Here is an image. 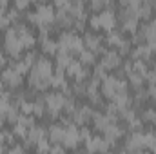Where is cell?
<instances>
[{"label":"cell","instance_id":"cell-1","mask_svg":"<svg viewBox=\"0 0 156 154\" xmlns=\"http://www.w3.org/2000/svg\"><path fill=\"white\" fill-rule=\"evenodd\" d=\"M51 76H53V65L47 58H37L33 67L29 69V83L31 87L44 91L51 85Z\"/></svg>","mask_w":156,"mask_h":154},{"label":"cell","instance_id":"cell-2","mask_svg":"<svg viewBox=\"0 0 156 154\" xmlns=\"http://www.w3.org/2000/svg\"><path fill=\"white\" fill-rule=\"evenodd\" d=\"M125 87H127V85H125L123 80H120V78H116V76H105L104 78V83H102V93H104L105 98L113 100L118 93L125 91Z\"/></svg>","mask_w":156,"mask_h":154},{"label":"cell","instance_id":"cell-3","mask_svg":"<svg viewBox=\"0 0 156 154\" xmlns=\"http://www.w3.org/2000/svg\"><path fill=\"white\" fill-rule=\"evenodd\" d=\"M115 24H116L115 13L109 11V9H105V11H102V13H98L96 16L91 18V26H93L94 29H105V31H111V29L115 27Z\"/></svg>","mask_w":156,"mask_h":154},{"label":"cell","instance_id":"cell-4","mask_svg":"<svg viewBox=\"0 0 156 154\" xmlns=\"http://www.w3.org/2000/svg\"><path fill=\"white\" fill-rule=\"evenodd\" d=\"M4 47H5V51L11 54V56H20V53L26 49L24 47V44H22V40L20 37L16 35V31L15 29H9L7 33H5V40H4Z\"/></svg>","mask_w":156,"mask_h":154},{"label":"cell","instance_id":"cell-5","mask_svg":"<svg viewBox=\"0 0 156 154\" xmlns=\"http://www.w3.org/2000/svg\"><path fill=\"white\" fill-rule=\"evenodd\" d=\"M66 102H67V98H66L64 94H60V93H53V94H47V96L44 98V103H45L47 113H49L51 118L58 116V113L64 109Z\"/></svg>","mask_w":156,"mask_h":154},{"label":"cell","instance_id":"cell-6","mask_svg":"<svg viewBox=\"0 0 156 154\" xmlns=\"http://www.w3.org/2000/svg\"><path fill=\"white\" fill-rule=\"evenodd\" d=\"M58 49H64L69 53H80L83 49V40L78 38L73 33H64L58 40Z\"/></svg>","mask_w":156,"mask_h":154},{"label":"cell","instance_id":"cell-7","mask_svg":"<svg viewBox=\"0 0 156 154\" xmlns=\"http://www.w3.org/2000/svg\"><path fill=\"white\" fill-rule=\"evenodd\" d=\"M29 20L37 26H49L53 20H55V13H53V7L51 5H38L37 13H31L29 15Z\"/></svg>","mask_w":156,"mask_h":154},{"label":"cell","instance_id":"cell-8","mask_svg":"<svg viewBox=\"0 0 156 154\" xmlns=\"http://www.w3.org/2000/svg\"><path fill=\"white\" fill-rule=\"evenodd\" d=\"M82 142V136H80V131L76 129V123L75 121H71V123H67L66 125V134H64V147H67V149H75L78 147V143Z\"/></svg>","mask_w":156,"mask_h":154},{"label":"cell","instance_id":"cell-9","mask_svg":"<svg viewBox=\"0 0 156 154\" xmlns=\"http://www.w3.org/2000/svg\"><path fill=\"white\" fill-rule=\"evenodd\" d=\"M93 120H94V127L98 129V131H107L111 125H115L116 123V118L115 114H111V113H105V114H100V113H94L93 116Z\"/></svg>","mask_w":156,"mask_h":154},{"label":"cell","instance_id":"cell-10","mask_svg":"<svg viewBox=\"0 0 156 154\" xmlns=\"http://www.w3.org/2000/svg\"><path fill=\"white\" fill-rule=\"evenodd\" d=\"M2 80H4V83L9 85V87H18V85L22 83V73H18L15 67H9V69H5V71L2 73Z\"/></svg>","mask_w":156,"mask_h":154},{"label":"cell","instance_id":"cell-11","mask_svg":"<svg viewBox=\"0 0 156 154\" xmlns=\"http://www.w3.org/2000/svg\"><path fill=\"white\" fill-rule=\"evenodd\" d=\"M125 149H127V151H144V149H145V145H144V132L134 131L133 136L127 140Z\"/></svg>","mask_w":156,"mask_h":154},{"label":"cell","instance_id":"cell-12","mask_svg":"<svg viewBox=\"0 0 156 154\" xmlns=\"http://www.w3.org/2000/svg\"><path fill=\"white\" fill-rule=\"evenodd\" d=\"M111 145V142H107L105 138H87L85 140V149L87 151H107Z\"/></svg>","mask_w":156,"mask_h":154},{"label":"cell","instance_id":"cell-13","mask_svg":"<svg viewBox=\"0 0 156 154\" xmlns=\"http://www.w3.org/2000/svg\"><path fill=\"white\" fill-rule=\"evenodd\" d=\"M93 116H94V113H93L89 107H80V109H75V111H73V121H75L76 125H83V123H87L89 120H93Z\"/></svg>","mask_w":156,"mask_h":154},{"label":"cell","instance_id":"cell-14","mask_svg":"<svg viewBox=\"0 0 156 154\" xmlns=\"http://www.w3.org/2000/svg\"><path fill=\"white\" fill-rule=\"evenodd\" d=\"M122 64V56H120V53L116 51H107V53H104V60H102V65L105 67V69H115Z\"/></svg>","mask_w":156,"mask_h":154},{"label":"cell","instance_id":"cell-15","mask_svg":"<svg viewBox=\"0 0 156 154\" xmlns=\"http://www.w3.org/2000/svg\"><path fill=\"white\" fill-rule=\"evenodd\" d=\"M15 31H16V35L20 37V40H22V44H24L26 49L31 47V45H35V37L27 31V27H24V26H16Z\"/></svg>","mask_w":156,"mask_h":154},{"label":"cell","instance_id":"cell-16","mask_svg":"<svg viewBox=\"0 0 156 154\" xmlns=\"http://www.w3.org/2000/svg\"><path fill=\"white\" fill-rule=\"evenodd\" d=\"M27 142L31 143V145H37L40 140H44L45 138V131L42 129V127H35V125H31L29 127V131H27Z\"/></svg>","mask_w":156,"mask_h":154},{"label":"cell","instance_id":"cell-17","mask_svg":"<svg viewBox=\"0 0 156 154\" xmlns=\"http://www.w3.org/2000/svg\"><path fill=\"white\" fill-rule=\"evenodd\" d=\"M64 134H66V125H53L49 129V140L53 143H62L64 142Z\"/></svg>","mask_w":156,"mask_h":154},{"label":"cell","instance_id":"cell-18","mask_svg":"<svg viewBox=\"0 0 156 154\" xmlns=\"http://www.w3.org/2000/svg\"><path fill=\"white\" fill-rule=\"evenodd\" d=\"M104 134H105V140H107V142L115 143L116 140H120V138L123 136V129H122V127H118L116 123H115V125H111L107 131H104Z\"/></svg>","mask_w":156,"mask_h":154},{"label":"cell","instance_id":"cell-19","mask_svg":"<svg viewBox=\"0 0 156 154\" xmlns=\"http://www.w3.org/2000/svg\"><path fill=\"white\" fill-rule=\"evenodd\" d=\"M51 85L53 87H58V89H66L67 87V82H66V76H64V71L62 69H56V73L51 76Z\"/></svg>","mask_w":156,"mask_h":154},{"label":"cell","instance_id":"cell-20","mask_svg":"<svg viewBox=\"0 0 156 154\" xmlns=\"http://www.w3.org/2000/svg\"><path fill=\"white\" fill-rule=\"evenodd\" d=\"M83 45H87V49H91L93 53L100 51V37H96V35H85Z\"/></svg>","mask_w":156,"mask_h":154},{"label":"cell","instance_id":"cell-21","mask_svg":"<svg viewBox=\"0 0 156 154\" xmlns=\"http://www.w3.org/2000/svg\"><path fill=\"white\" fill-rule=\"evenodd\" d=\"M42 49H44V53L53 54L58 51V42H53V40H49V37H45V38H42Z\"/></svg>","mask_w":156,"mask_h":154},{"label":"cell","instance_id":"cell-22","mask_svg":"<svg viewBox=\"0 0 156 154\" xmlns=\"http://www.w3.org/2000/svg\"><path fill=\"white\" fill-rule=\"evenodd\" d=\"M80 62H82V65L83 64H87V65L94 64V53L91 49H82L80 51Z\"/></svg>","mask_w":156,"mask_h":154},{"label":"cell","instance_id":"cell-23","mask_svg":"<svg viewBox=\"0 0 156 154\" xmlns=\"http://www.w3.org/2000/svg\"><path fill=\"white\" fill-rule=\"evenodd\" d=\"M107 42L111 44V45H120L122 42H123V38H122V33H118V31H109V35H107Z\"/></svg>","mask_w":156,"mask_h":154},{"label":"cell","instance_id":"cell-24","mask_svg":"<svg viewBox=\"0 0 156 154\" xmlns=\"http://www.w3.org/2000/svg\"><path fill=\"white\" fill-rule=\"evenodd\" d=\"M44 111H45V107H44V100H38V102L33 103V114L35 116H42L44 114Z\"/></svg>","mask_w":156,"mask_h":154},{"label":"cell","instance_id":"cell-25","mask_svg":"<svg viewBox=\"0 0 156 154\" xmlns=\"http://www.w3.org/2000/svg\"><path fill=\"white\" fill-rule=\"evenodd\" d=\"M154 120H156V111H153V109H147V111L144 113L142 121H154Z\"/></svg>","mask_w":156,"mask_h":154},{"label":"cell","instance_id":"cell-26","mask_svg":"<svg viewBox=\"0 0 156 154\" xmlns=\"http://www.w3.org/2000/svg\"><path fill=\"white\" fill-rule=\"evenodd\" d=\"M35 147H37L38 151H51V147H49V143H47V140H45V138H44V140H40Z\"/></svg>","mask_w":156,"mask_h":154},{"label":"cell","instance_id":"cell-27","mask_svg":"<svg viewBox=\"0 0 156 154\" xmlns=\"http://www.w3.org/2000/svg\"><path fill=\"white\" fill-rule=\"evenodd\" d=\"M9 24H11V18L5 15V16H0V27L2 29H5V27H9Z\"/></svg>","mask_w":156,"mask_h":154},{"label":"cell","instance_id":"cell-28","mask_svg":"<svg viewBox=\"0 0 156 154\" xmlns=\"http://www.w3.org/2000/svg\"><path fill=\"white\" fill-rule=\"evenodd\" d=\"M15 4H16V9H26L31 4V0H15Z\"/></svg>","mask_w":156,"mask_h":154},{"label":"cell","instance_id":"cell-29","mask_svg":"<svg viewBox=\"0 0 156 154\" xmlns=\"http://www.w3.org/2000/svg\"><path fill=\"white\" fill-rule=\"evenodd\" d=\"M55 4H56L60 9H67L69 4H71V0H55Z\"/></svg>","mask_w":156,"mask_h":154},{"label":"cell","instance_id":"cell-30","mask_svg":"<svg viewBox=\"0 0 156 154\" xmlns=\"http://www.w3.org/2000/svg\"><path fill=\"white\" fill-rule=\"evenodd\" d=\"M149 94L153 96V100H154V103H156V85H153V87L149 89Z\"/></svg>","mask_w":156,"mask_h":154},{"label":"cell","instance_id":"cell-31","mask_svg":"<svg viewBox=\"0 0 156 154\" xmlns=\"http://www.w3.org/2000/svg\"><path fill=\"white\" fill-rule=\"evenodd\" d=\"M147 78H151V80H153V83H156V67H154V71H153V73H149V76Z\"/></svg>","mask_w":156,"mask_h":154},{"label":"cell","instance_id":"cell-32","mask_svg":"<svg viewBox=\"0 0 156 154\" xmlns=\"http://www.w3.org/2000/svg\"><path fill=\"white\" fill-rule=\"evenodd\" d=\"M11 151H13V152H22V151H24V149H22V147H20V145H16V147H13V149H11Z\"/></svg>","mask_w":156,"mask_h":154},{"label":"cell","instance_id":"cell-33","mask_svg":"<svg viewBox=\"0 0 156 154\" xmlns=\"http://www.w3.org/2000/svg\"><path fill=\"white\" fill-rule=\"evenodd\" d=\"M4 142H5V134L0 132V151H2V143H4Z\"/></svg>","mask_w":156,"mask_h":154},{"label":"cell","instance_id":"cell-34","mask_svg":"<svg viewBox=\"0 0 156 154\" xmlns=\"http://www.w3.org/2000/svg\"><path fill=\"white\" fill-rule=\"evenodd\" d=\"M7 2H9V0H0V5H2V7H5V5H7Z\"/></svg>","mask_w":156,"mask_h":154},{"label":"cell","instance_id":"cell-35","mask_svg":"<svg viewBox=\"0 0 156 154\" xmlns=\"http://www.w3.org/2000/svg\"><path fill=\"white\" fill-rule=\"evenodd\" d=\"M0 16H4V7L0 5Z\"/></svg>","mask_w":156,"mask_h":154},{"label":"cell","instance_id":"cell-36","mask_svg":"<svg viewBox=\"0 0 156 154\" xmlns=\"http://www.w3.org/2000/svg\"><path fill=\"white\" fill-rule=\"evenodd\" d=\"M2 94H4V93H2V85H0V96H2Z\"/></svg>","mask_w":156,"mask_h":154}]
</instances>
